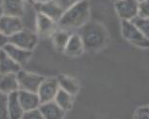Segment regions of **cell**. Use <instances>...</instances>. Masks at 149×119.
I'll use <instances>...</instances> for the list:
<instances>
[{
    "label": "cell",
    "mask_w": 149,
    "mask_h": 119,
    "mask_svg": "<svg viewBox=\"0 0 149 119\" xmlns=\"http://www.w3.org/2000/svg\"><path fill=\"white\" fill-rule=\"evenodd\" d=\"M39 110L44 119H64L65 115V111L55 104L54 100L41 104Z\"/></svg>",
    "instance_id": "19"
},
{
    "label": "cell",
    "mask_w": 149,
    "mask_h": 119,
    "mask_svg": "<svg viewBox=\"0 0 149 119\" xmlns=\"http://www.w3.org/2000/svg\"><path fill=\"white\" fill-rule=\"evenodd\" d=\"M134 119H149V106H140L135 110Z\"/></svg>",
    "instance_id": "24"
},
{
    "label": "cell",
    "mask_w": 149,
    "mask_h": 119,
    "mask_svg": "<svg viewBox=\"0 0 149 119\" xmlns=\"http://www.w3.org/2000/svg\"><path fill=\"white\" fill-rule=\"evenodd\" d=\"M25 0H2V11L3 15L22 18L26 13Z\"/></svg>",
    "instance_id": "13"
},
{
    "label": "cell",
    "mask_w": 149,
    "mask_h": 119,
    "mask_svg": "<svg viewBox=\"0 0 149 119\" xmlns=\"http://www.w3.org/2000/svg\"><path fill=\"white\" fill-rule=\"evenodd\" d=\"M54 1L59 5V6L64 10V12H65L66 10H68L69 8L73 7L74 5L79 3V2L81 1V0H54Z\"/></svg>",
    "instance_id": "26"
},
{
    "label": "cell",
    "mask_w": 149,
    "mask_h": 119,
    "mask_svg": "<svg viewBox=\"0 0 149 119\" xmlns=\"http://www.w3.org/2000/svg\"><path fill=\"white\" fill-rule=\"evenodd\" d=\"M25 1L29 4H33V0H25Z\"/></svg>",
    "instance_id": "31"
},
{
    "label": "cell",
    "mask_w": 149,
    "mask_h": 119,
    "mask_svg": "<svg viewBox=\"0 0 149 119\" xmlns=\"http://www.w3.org/2000/svg\"><path fill=\"white\" fill-rule=\"evenodd\" d=\"M136 26V28L141 32V34L146 38L149 39V18H144L137 16L135 19L132 21Z\"/></svg>",
    "instance_id": "22"
},
{
    "label": "cell",
    "mask_w": 149,
    "mask_h": 119,
    "mask_svg": "<svg viewBox=\"0 0 149 119\" xmlns=\"http://www.w3.org/2000/svg\"><path fill=\"white\" fill-rule=\"evenodd\" d=\"M84 50L86 49H84V42H82V39L79 33L78 32L72 33L64 53L71 57H78L84 53Z\"/></svg>",
    "instance_id": "14"
},
{
    "label": "cell",
    "mask_w": 149,
    "mask_h": 119,
    "mask_svg": "<svg viewBox=\"0 0 149 119\" xmlns=\"http://www.w3.org/2000/svg\"><path fill=\"white\" fill-rule=\"evenodd\" d=\"M52 1V0H33V5L34 4H42V3H46V2Z\"/></svg>",
    "instance_id": "29"
},
{
    "label": "cell",
    "mask_w": 149,
    "mask_h": 119,
    "mask_svg": "<svg viewBox=\"0 0 149 119\" xmlns=\"http://www.w3.org/2000/svg\"><path fill=\"white\" fill-rule=\"evenodd\" d=\"M59 89L57 78H44L37 91L41 104L53 102Z\"/></svg>",
    "instance_id": "7"
},
{
    "label": "cell",
    "mask_w": 149,
    "mask_h": 119,
    "mask_svg": "<svg viewBox=\"0 0 149 119\" xmlns=\"http://www.w3.org/2000/svg\"><path fill=\"white\" fill-rule=\"evenodd\" d=\"M22 69L15 60H13L3 49H0V73L1 74H17Z\"/></svg>",
    "instance_id": "18"
},
{
    "label": "cell",
    "mask_w": 149,
    "mask_h": 119,
    "mask_svg": "<svg viewBox=\"0 0 149 119\" xmlns=\"http://www.w3.org/2000/svg\"><path fill=\"white\" fill-rule=\"evenodd\" d=\"M137 1H138V2H140V1H142V0H137Z\"/></svg>",
    "instance_id": "32"
},
{
    "label": "cell",
    "mask_w": 149,
    "mask_h": 119,
    "mask_svg": "<svg viewBox=\"0 0 149 119\" xmlns=\"http://www.w3.org/2000/svg\"><path fill=\"white\" fill-rule=\"evenodd\" d=\"M7 43H9V38L0 31V49H3Z\"/></svg>",
    "instance_id": "28"
},
{
    "label": "cell",
    "mask_w": 149,
    "mask_h": 119,
    "mask_svg": "<svg viewBox=\"0 0 149 119\" xmlns=\"http://www.w3.org/2000/svg\"><path fill=\"white\" fill-rule=\"evenodd\" d=\"M57 22L50 19L41 13L36 14V33L38 36L51 38L54 32L57 30Z\"/></svg>",
    "instance_id": "8"
},
{
    "label": "cell",
    "mask_w": 149,
    "mask_h": 119,
    "mask_svg": "<svg viewBox=\"0 0 149 119\" xmlns=\"http://www.w3.org/2000/svg\"><path fill=\"white\" fill-rule=\"evenodd\" d=\"M3 16V11H2V7H1V5H0V18Z\"/></svg>",
    "instance_id": "30"
},
{
    "label": "cell",
    "mask_w": 149,
    "mask_h": 119,
    "mask_svg": "<svg viewBox=\"0 0 149 119\" xmlns=\"http://www.w3.org/2000/svg\"><path fill=\"white\" fill-rule=\"evenodd\" d=\"M71 35H72L71 32L57 28V30L54 32V34H53L51 36V38H50L56 51H58V52L65 51L66 46H67V43H68Z\"/></svg>",
    "instance_id": "20"
},
{
    "label": "cell",
    "mask_w": 149,
    "mask_h": 119,
    "mask_svg": "<svg viewBox=\"0 0 149 119\" xmlns=\"http://www.w3.org/2000/svg\"><path fill=\"white\" fill-rule=\"evenodd\" d=\"M89 17L90 6L88 1L81 0L63 13L62 17L57 22V26L63 30L74 33L88 22Z\"/></svg>",
    "instance_id": "1"
},
{
    "label": "cell",
    "mask_w": 149,
    "mask_h": 119,
    "mask_svg": "<svg viewBox=\"0 0 149 119\" xmlns=\"http://www.w3.org/2000/svg\"><path fill=\"white\" fill-rule=\"evenodd\" d=\"M138 16L149 18V0H142L139 2V11Z\"/></svg>",
    "instance_id": "25"
},
{
    "label": "cell",
    "mask_w": 149,
    "mask_h": 119,
    "mask_svg": "<svg viewBox=\"0 0 149 119\" xmlns=\"http://www.w3.org/2000/svg\"><path fill=\"white\" fill-rule=\"evenodd\" d=\"M57 81L59 84V88L63 91L69 92L72 96H76L79 91V83L76 78L69 75H61L57 76Z\"/></svg>",
    "instance_id": "17"
},
{
    "label": "cell",
    "mask_w": 149,
    "mask_h": 119,
    "mask_svg": "<svg viewBox=\"0 0 149 119\" xmlns=\"http://www.w3.org/2000/svg\"><path fill=\"white\" fill-rule=\"evenodd\" d=\"M7 99H8L7 94L0 92V119H8Z\"/></svg>",
    "instance_id": "23"
},
{
    "label": "cell",
    "mask_w": 149,
    "mask_h": 119,
    "mask_svg": "<svg viewBox=\"0 0 149 119\" xmlns=\"http://www.w3.org/2000/svg\"><path fill=\"white\" fill-rule=\"evenodd\" d=\"M38 38L39 36H37L36 32L29 30V29H23L22 31L18 32L14 36L9 38V42L23 49L33 51L37 46Z\"/></svg>",
    "instance_id": "4"
},
{
    "label": "cell",
    "mask_w": 149,
    "mask_h": 119,
    "mask_svg": "<svg viewBox=\"0 0 149 119\" xmlns=\"http://www.w3.org/2000/svg\"><path fill=\"white\" fill-rule=\"evenodd\" d=\"M54 102L58 106L62 108L64 111H68V110H70L73 107L74 100L72 94L59 89V91H58L57 94H56L54 99Z\"/></svg>",
    "instance_id": "21"
},
{
    "label": "cell",
    "mask_w": 149,
    "mask_h": 119,
    "mask_svg": "<svg viewBox=\"0 0 149 119\" xmlns=\"http://www.w3.org/2000/svg\"><path fill=\"white\" fill-rule=\"evenodd\" d=\"M23 29L25 28H24L22 18L8 15H3L0 18V31L8 38H11Z\"/></svg>",
    "instance_id": "9"
},
{
    "label": "cell",
    "mask_w": 149,
    "mask_h": 119,
    "mask_svg": "<svg viewBox=\"0 0 149 119\" xmlns=\"http://www.w3.org/2000/svg\"><path fill=\"white\" fill-rule=\"evenodd\" d=\"M19 90L26 92H37L39 89V86L44 80V77L39 74H36L33 72L21 69L17 73Z\"/></svg>",
    "instance_id": "5"
},
{
    "label": "cell",
    "mask_w": 149,
    "mask_h": 119,
    "mask_svg": "<svg viewBox=\"0 0 149 119\" xmlns=\"http://www.w3.org/2000/svg\"><path fill=\"white\" fill-rule=\"evenodd\" d=\"M3 50L13 60H15L21 67L25 66L26 63L30 61L31 56H33V51L23 49L21 47L15 46V44L10 43V42L4 46Z\"/></svg>",
    "instance_id": "10"
},
{
    "label": "cell",
    "mask_w": 149,
    "mask_h": 119,
    "mask_svg": "<svg viewBox=\"0 0 149 119\" xmlns=\"http://www.w3.org/2000/svg\"><path fill=\"white\" fill-rule=\"evenodd\" d=\"M115 1H117V0H115Z\"/></svg>",
    "instance_id": "33"
},
{
    "label": "cell",
    "mask_w": 149,
    "mask_h": 119,
    "mask_svg": "<svg viewBox=\"0 0 149 119\" xmlns=\"http://www.w3.org/2000/svg\"><path fill=\"white\" fill-rule=\"evenodd\" d=\"M78 33L82 39L84 49L87 51H99L108 42V33L105 27L95 21H88Z\"/></svg>",
    "instance_id": "2"
},
{
    "label": "cell",
    "mask_w": 149,
    "mask_h": 119,
    "mask_svg": "<svg viewBox=\"0 0 149 119\" xmlns=\"http://www.w3.org/2000/svg\"><path fill=\"white\" fill-rule=\"evenodd\" d=\"M7 111L8 119H22L25 111H24L20 100H19L18 92L8 94Z\"/></svg>",
    "instance_id": "15"
},
{
    "label": "cell",
    "mask_w": 149,
    "mask_h": 119,
    "mask_svg": "<svg viewBox=\"0 0 149 119\" xmlns=\"http://www.w3.org/2000/svg\"><path fill=\"white\" fill-rule=\"evenodd\" d=\"M22 119H44V118H43V115L41 114L39 108H37V109L25 112Z\"/></svg>",
    "instance_id": "27"
},
{
    "label": "cell",
    "mask_w": 149,
    "mask_h": 119,
    "mask_svg": "<svg viewBox=\"0 0 149 119\" xmlns=\"http://www.w3.org/2000/svg\"><path fill=\"white\" fill-rule=\"evenodd\" d=\"M121 28L122 35L126 41L135 46L141 47V48H149V39L142 35L141 32L138 30L132 21H122Z\"/></svg>",
    "instance_id": "3"
},
{
    "label": "cell",
    "mask_w": 149,
    "mask_h": 119,
    "mask_svg": "<svg viewBox=\"0 0 149 119\" xmlns=\"http://www.w3.org/2000/svg\"><path fill=\"white\" fill-rule=\"evenodd\" d=\"M19 91V83L17 74H1L0 73V92L10 94Z\"/></svg>",
    "instance_id": "16"
},
{
    "label": "cell",
    "mask_w": 149,
    "mask_h": 119,
    "mask_svg": "<svg viewBox=\"0 0 149 119\" xmlns=\"http://www.w3.org/2000/svg\"><path fill=\"white\" fill-rule=\"evenodd\" d=\"M18 97L19 100L21 102L24 111H31V110H34L39 108L41 105V102L39 99V97L37 92H26L19 90L18 91Z\"/></svg>",
    "instance_id": "12"
},
{
    "label": "cell",
    "mask_w": 149,
    "mask_h": 119,
    "mask_svg": "<svg viewBox=\"0 0 149 119\" xmlns=\"http://www.w3.org/2000/svg\"><path fill=\"white\" fill-rule=\"evenodd\" d=\"M33 6L34 9H36V12L41 13V14L47 16L55 22H58L60 20V18L62 17L64 13V10L56 3L54 0L42 4H34Z\"/></svg>",
    "instance_id": "11"
},
{
    "label": "cell",
    "mask_w": 149,
    "mask_h": 119,
    "mask_svg": "<svg viewBox=\"0 0 149 119\" xmlns=\"http://www.w3.org/2000/svg\"><path fill=\"white\" fill-rule=\"evenodd\" d=\"M115 10L122 21H132L138 16L139 2L137 0H117Z\"/></svg>",
    "instance_id": "6"
}]
</instances>
